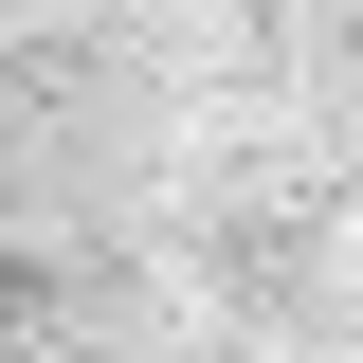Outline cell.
<instances>
[{"mask_svg": "<svg viewBox=\"0 0 363 363\" xmlns=\"http://www.w3.org/2000/svg\"><path fill=\"white\" fill-rule=\"evenodd\" d=\"M345 37H363V0H345Z\"/></svg>", "mask_w": 363, "mask_h": 363, "instance_id": "cell-1", "label": "cell"}]
</instances>
